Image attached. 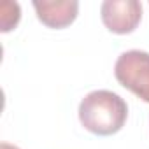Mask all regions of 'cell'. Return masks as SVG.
I'll return each mask as SVG.
<instances>
[{"label":"cell","instance_id":"cell-1","mask_svg":"<svg viewBox=\"0 0 149 149\" xmlns=\"http://www.w3.org/2000/svg\"><path fill=\"white\" fill-rule=\"evenodd\" d=\"M128 118L126 102L109 90H95L88 93L79 104L81 125L95 135L118 133Z\"/></svg>","mask_w":149,"mask_h":149},{"label":"cell","instance_id":"cell-2","mask_svg":"<svg viewBox=\"0 0 149 149\" xmlns=\"http://www.w3.org/2000/svg\"><path fill=\"white\" fill-rule=\"evenodd\" d=\"M118 83L149 104V53L130 49L119 54L114 65Z\"/></svg>","mask_w":149,"mask_h":149},{"label":"cell","instance_id":"cell-3","mask_svg":"<svg viewBox=\"0 0 149 149\" xmlns=\"http://www.w3.org/2000/svg\"><path fill=\"white\" fill-rule=\"evenodd\" d=\"M102 21L112 33H132L142 18V6L137 0H105L100 7Z\"/></svg>","mask_w":149,"mask_h":149},{"label":"cell","instance_id":"cell-4","mask_svg":"<svg viewBox=\"0 0 149 149\" xmlns=\"http://www.w3.org/2000/svg\"><path fill=\"white\" fill-rule=\"evenodd\" d=\"M37 18L49 28H65L79 13V2L76 0H61V2H47V0H35L33 2Z\"/></svg>","mask_w":149,"mask_h":149},{"label":"cell","instance_id":"cell-5","mask_svg":"<svg viewBox=\"0 0 149 149\" xmlns=\"http://www.w3.org/2000/svg\"><path fill=\"white\" fill-rule=\"evenodd\" d=\"M19 16H21L19 4L13 2V9H11V13H9V11H7V4L2 2V6H0V21H2V32L13 30V28L18 25Z\"/></svg>","mask_w":149,"mask_h":149},{"label":"cell","instance_id":"cell-6","mask_svg":"<svg viewBox=\"0 0 149 149\" xmlns=\"http://www.w3.org/2000/svg\"><path fill=\"white\" fill-rule=\"evenodd\" d=\"M0 149H19V147H16L13 144H7V142H2V144H0Z\"/></svg>","mask_w":149,"mask_h":149}]
</instances>
